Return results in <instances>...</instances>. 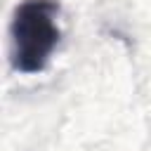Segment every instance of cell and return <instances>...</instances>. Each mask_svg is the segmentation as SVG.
Wrapping results in <instances>:
<instances>
[{
  "instance_id": "1",
  "label": "cell",
  "mask_w": 151,
  "mask_h": 151,
  "mask_svg": "<svg viewBox=\"0 0 151 151\" xmlns=\"http://www.w3.org/2000/svg\"><path fill=\"white\" fill-rule=\"evenodd\" d=\"M59 14L57 0H24L12 14V66L21 73H40L57 42L59 28L54 17Z\"/></svg>"
}]
</instances>
